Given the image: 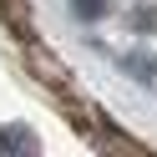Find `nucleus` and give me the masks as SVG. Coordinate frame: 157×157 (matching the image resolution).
I'll list each match as a JSON object with an SVG mask.
<instances>
[{"label":"nucleus","instance_id":"f257e3e1","mask_svg":"<svg viewBox=\"0 0 157 157\" xmlns=\"http://www.w3.org/2000/svg\"><path fill=\"white\" fill-rule=\"evenodd\" d=\"M10 152H36V137L25 127H0V157H10Z\"/></svg>","mask_w":157,"mask_h":157},{"label":"nucleus","instance_id":"f03ea898","mask_svg":"<svg viewBox=\"0 0 157 157\" xmlns=\"http://www.w3.org/2000/svg\"><path fill=\"white\" fill-rule=\"evenodd\" d=\"M101 10H106V0H76V15H86V21L101 15Z\"/></svg>","mask_w":157,"mask_h":157}]
</instances>
